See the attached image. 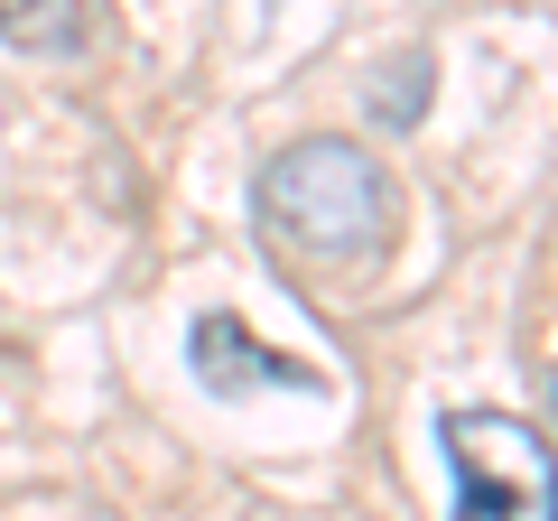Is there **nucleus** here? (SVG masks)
<instances>
[{
    "label": "nucleus",
    "instance_id": "1",
    "mask_svg": "<svg viewBox=\"0 0 558 521\" xmlns=\"http://www.w3.org/2000/svg\"><path fill=\"white\" fill-rule=\"evenodd\" d=\"M252 205L299 260H336V270L381 260L391 233H400L391 178H381V159L354 149V141H289L270 168H260Z\"/></svg>",
    "mask_w": 558,
    "mask_h": 521
},
{
    "label": "nucleus",
    "instance_id": "2",
    "mask_svg": "<svg viewBox=\"0 0 558 521\" xmlns=\"http://www.w3.org/2000/svg\"><path fill=\"white\" fill-rule=\"evenodd\" d=\"M438 447H447V475H457V512L558 521V447L539 428H521L512 410H447Z\"/></svg>",
    "mask_w": 558,
    "mask_h": 521
},
{
    "label": "nucleus",
    "instance_id": "3",
    "mask_svg": "<svg viewBox=\"0 0 558 521\" xmlns=\"http://www.w3.org/2000/svg\"><path fill=\"white\" fill-rule=\"evenodd\" d=\"M186 363H196V381H205V391H223V401H242V391H326L317 363L260 344L233 307H205V317L186 326Z\"/></svg>",
    "mask_w": 558,
    "mask_h": 521
},
{
    "label": "nucleus",
    "instance_id": "4",
    "mask_svg": "<svg viewBox=\"0 0 558 521\" xmlns=\"http://www.w3.org/2000/svg\"><path fill=\"white\" fill-rule=\"evenodd\" d=\"M0 38L28 57H84L94 47V0H0Z\"/></svg>",
    "mask_w": 558,
    "mask_h": 521
},
{
    "label": "nucleus",
    "instance_id": "5",
    "mask_svg": "<svg viewBox=\"0 0 558 521\" xmlns=\"http://www.w3.org/2000/svg\"><path fill=\"white\" fill-rule=\"evenodd\" d=\"M418 112H428V57L410 47V57H391V75L373 84V121L400 131V121H418Z\"/></svg>",
    "mask_w": 558,
    "mask_h": 521
},
{
    "label": "nucleus",
    "instance_id": "6",
    "mask_svg": "<svg viewBox=\"0 0 558 521\" xmlns=\"http://www.w3.org/2000/svg\"><path fill=\"white\" fill-rule=\"evenodd\" d=\"M549 401H558V373H549Z\"/></svg>",
    "mask_w": 558,
    "mask_h": 521
}]
</instances>
